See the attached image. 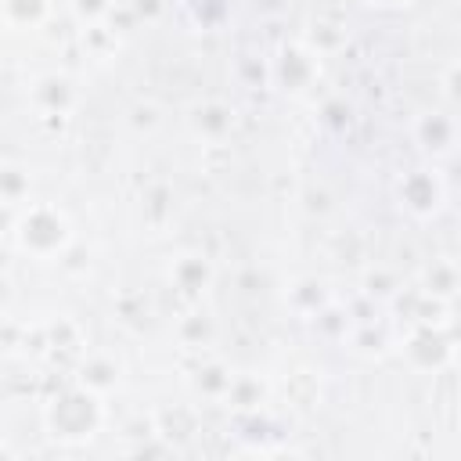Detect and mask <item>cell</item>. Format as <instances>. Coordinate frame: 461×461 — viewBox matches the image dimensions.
Returning <instances> with one entry per match:
<instances>
[{"mask_svg": "<svg viewBox=\"0 0 461 461\" xmlns=\"http://www.w3.org/2000/svg\"><path fill=\"white\" fill-rule=\"evenodd\" d=\"M173 212H176V194H173V187H169L166 180L148 184L144 194H140V220H144V227L162 230V227L173 223Z\"/></svg>", "mask_w": 461, "mask_h": 461, "instance_id": "17", "label": "cell"}, {"mask_svg": "<svg viewBox=\"0 0 461 461\" xmlns=\"http://www.w3.org/2000/svg\"><path fill=\"white\" fill-rule=\"evenodd\" d=\"M263 400H267V385H263V378L259 375H245V371H238V378H234V385H230V393H227V407L230 411H238V414H252V411H259L263 407Z\"/></svg>", "mask_w": 461, "mask_h": 461, "instance_id": "20", "label": "cell"}, {"mask_svg": "<svg viewBox=\"0 0 461 461\" xmlns=\"http://www.w3.org/2000/svg\"><path fill=\"white\" fill-rule=\"evenodd\" d=\"M122 360L112 353V349H86L79 360H76V385H83L86 393L108 400L122 389Z\"/></svg>", "mask_w": 461, "mask_h": 461, "instance_id": "10", "label": "cell"}, {"mask_svg": "<svg viewBox=\"0 0 461 461\" xmlns=\"http://www.w3.org/2000/svg\"><path fill=\"white\" fill-rule=\"evenodd\" d=\"M418 288L439 303H450L461 295V263L454 256H432L418 270Z\"/></svg>", "mask_w": 461, "mask_h": 461, "instance_id": "13", "label": "cell"}, {"mask_svg": "<svg viewBox=\"0 0 461 461\" xmlns=\"http://www.w3.org/2000/svg\"><path fill=\"white\" fill-rule=\"evenodd\" d=\"M328 209H331V198H328V191H321V187H310V191H306V212L321 216V212H328Z\"/></svg>", "mask_w": 461, "mask_h": 461, "instance_id": "26", "label": "cell"}, {"mask_svg": "<svg viewBox=\"0 0 461 461\" xmlns=\"http://www.w3.org/2000/svg\"><path fill=\"white\" fill-rule=\"evenodd\" d=\"M43 425L61 443H86L104 425V400L94 396V393H86L83 385L58 389L43 403Z\"/></svg>", "mask_w": 461, "mask_h": 461, "instance_id": "2", "label": "cell"}, {"mask_svg": "<svg viewBox=\"0 0 461 461\" xmlns=\"http://www.w3.org/2000/svg\"><path fill=\"white\" fill-rule=\"evenodd\" d=\"M400 288H403V285H400V274H396L393 267H385V263H371V267H364V274H360V292H364L367 299L393 303Z\"/></svg>", "mask_w": 461, "mask_h": 461, "instance_id": "21", "label": "cell"}, {"mask_svg": "<svg viewBox=\"0 0 461 461\" xmlns=\"http://www.w3.org/2000/svg\"><path fill=\"white\" fill-rule=\"evenodd\" d=\"M184 126L202 148H223L238 130V108L223 97H202L184 112Z\"/></svg>", "mask_w": 461, "mask_h": 461, "instance_id": "7", "label": "cell"}, {"mask_svg": "<svg viewBox=\"0 0 461 461\" xmlns=\"http://www.w3.org/2000/svg\"><path fill=\"white\" fill-rule=\"evenodd\" d=\"M0 7L7 32H36L54 14V0H0Z\"/></svg>", "mask_w": 461, "mask_h": 461, "instance_id": "15", "label": "cell"}, {"mask_svg": "<svg viewBox=\"0 0 461 461\" xmlns=\"http://www.w3.org/2000/svg\"><path fill=\"white\" fill-rule=\"evenodd\" d=\"M400 353H403V360H407L418 375H439V371L454 360L457 346H454V339L447 335V328H436V324H411L407 335H403V342H400Z\"/></svg>", "mask_w": 461, "mask_h": 461, "instance_id": "6", "label": "cell"}, {"mask_svg": "<svg viewBox=\"0 0 461 461\" xmlns=\"http://www.w3.org/2000/svg\"><path fill=\"white\" fill-rule=\"evenodd\" d=\"M7 220V238L11 245L36 259V263H58L72 245H76V230L72 220L61 205L54 202H29L22 212L4 216Z\"/></svg>", "mask_w": 461, "mask_h": 461, "instance_id": "1", "label": "cell"}, {"mask_svg": "<svg viewBox=\"0 0 461 461\" xmlns=\"http://www.w3.org/2000/svg\"><path fill=\"white\" fill-rule=\"evenodd\" d=\"M285 306H288L295 317H303V321H317V317L331 306V288H328V281L317 277V274H299V277H292L288 288H285Z\"/></svg>", "mask_w": 461, "mask_h": 461, "instance_id": "11", "label": "cell"}, {"mask_svg": "<svg viewBox=\"0 0 461 461\" xmlns=\"http://www.w3.org/2000/svg\"><path fill=\"white\" fill-rule=\"evenodd\" d=\"M234 378H238V371H234L227 360H220V357H202V360L191 367L187 385H191V393H194L198 400H205V403H223L227 393H230V385H234Z\"/></svg>", "mask_w": 461, "mask_h": 461, "instance_id": "12", "label": "cell"}, {"mask_svg": "<svg viewBox=\"0 0 461 461\" xmlns=\"http://www.w3.org/2000/svg\"><path fill=\"white\" fill-rule=\"evenodd\" d=\"M173 335H176L180 349H187V353H202V349H209L212 339H216V321H212L205 310L194 306V310H187L184 317H176Z\"/></svg>", "mask_w": 461, "mask_h": 461, "instance_id": "16", "label": "cell"}, {"mask_svg": "<svg viewBox=\"0 0 461 461\" xmlns=\"http://www.w3.org/2000/svg\"><path fill=\"white\" fill-rule=\"evenodd\" d=\"M439 86H443V97L461 112V61H454V65H447V68H443Z\"/></svg>", "mask_w": 461, "mask_h": 461, "instance_id": "25", "label": "cell"}, {"mask_svg": "<svg viewBox=\"0 0 461 461\" xmlns=\"http://www.w3.org/2000/svg\"><path fill=\"white\" fill-rule=\"evenodd\" d=\"M212 281H216V267L202 249H180L166 263V285L187 303H198L212 288Z\"/></svg>", "mask_w": 461, "mask_h": 461, "instance_id": "8", "label": "cell"}, {"mask_svg": "<svg viewBox=\"0 0 461 461\" xmlns=\"http://www.w3.org/2000/svg\"><path fill=\"white\" fill-rule=\"evenodd\" d=\"M270 79L277 83L281 94L303 97L321 83V54L303 40H285L270 58Z\"/></svg>", "mask_w": 461, "mask_h": 461, "instance_id": "4", "label": "cell"}, {"mask_svg": "<svg viewBox=\"0 0 461 461\" xmlns=\"http://www.w3.org/2000/svg\"><path fill=\"white\" fill-rule=\"evenodd\" d=\"M393 194H396V205L418 223L436 220L447 205V184L436 166H411L407 173L396 176Z\"/></svg>", "mask_w": 461, "mask_h": 461, "instance_id": "3", "label": "cell"}, {"mask_svg": "<svg viewBox=\"0 0 461 461\" xmlns=\"http://www.w3.org/2000/svg\"><path fill=\"white\" fill-rule=\"evenodd\" d=\"M119 32H112L104 22H97V25H86L83 29V50L90 54V58H97V61H104V58H112L115 50H119Z\"/></svg>", "mask_w": 461, "mask_h": 461, "instance_id": "22", "label": "cell"}, {"mask_svg": "<svg viewBox=\"0 0 461 461\" xmlns=\"http://www.w3.org/2000/svg\"><path fill=\"white\" fill-rule=\"evenodd\" d=\"M119 0H65V7H68V14H72V22H79L83 29L86 25H97V22H104L108 14H112V7H115Z\"/></svg>", "mask_w": 461, "mask_h": 461, "instance_id": "24", "label": "cell"}, {"mask_svg": "<svg viewBox=\"0 0 461 461\" xmlns=\"http://www.w3.org/2000/svg\"><path fill=\"white\" fill-rule=\"evenodd\" d=\"M411 137L432 162H443L461 151V115L457 108H421L411 119Z\"/></svg>", "mask_w": 461, "mask_h": 461, "instance_id": "5", "label": "cell"}, {"mask_svg": "<svg viewBox=\"0 0 461 461\" xmlns=\"http://www.w3.org/2000/svg\"><path fill=\"white\" fill-rule=\"evenodd\" d=\"M0 198H4V216H14L29 205V169L18 162H4L0 169Z\"/></svg>", "mask_w": 461, "mask_h": 461, "instance_id": "19", "label": "cell"}, {"mask_svg": "<svg viewBox=\"0 0 461 461\" xmlns=\"http://www.w3.org/2000/svg\"><path fill=\"white\" fill-rule=\"evenodd\" d=\"M112 310L126 328H144V321H148V303L140 292H122L119 299H112Z\"/></svg>", "mask_w": 461, "mask_h": 461, "instance_id": "23", "label": "cell"}, {"mask_svg": "<svg viewBox=\"0 0 461 461\" xmlns=\"http://www.w3.org/2000/svg\"><path fill=\"white\" fill-rule=\"evenodd\" d=\"M25 101L43 119H65L79 104V86L65 72H43L25 86Z\"/></svg>", "mask_w": 461, "mask_h": 461, "instance_id": "9", "label": "cell"}, {"mask_svg": "<svg viewBox=\"0 0 461 461\" xmlns=\"http://www.w3.org/2000/svg\"><path fill=\"white\" fill-rule=\"evenodd\" d=\"M303 43L313 47L321 58H331V54H339V50L349 43V25H346L342 18L317 14V18H310V25H306V32H303Z\"/></svg>", "mask_w": 461, "mask_h": 461, "instance_id": "14", "label": "cell"}, {"mask_svg": "<svg viewBox=\"0 0 461 461\" xmlns=\"http://www.w3.org/2000/svg\"><path fill=\"white\" fill-rule=\"evenodd\" d=\"M162 119H166V112H162V104H158L155 97H137V101H130V108L122 112V126H126V133L137 137V140L155 137V133L162 130Z\"/></svg>", "mask_w": 461, "mask_h": 461, "instance_id": "18", "label": "cell"}]
</instances>
